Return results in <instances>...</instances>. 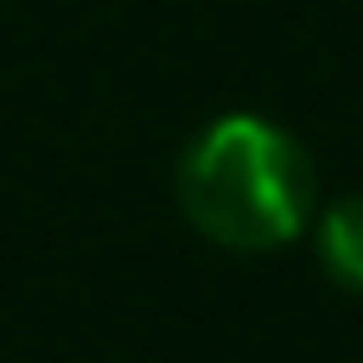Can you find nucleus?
<instances>
[{"label": "nucleus", "instance_id": "obj_1", "mask_svg": "<svg viewBox=\"0 0 363 363\" xmlns=\"http://www.w3.org/2000/svg\"><path fill=\"white\" fill-rule=\"evenodd\" d=\"M313 204L319 179L306 147L268 115H217L179 160L185 223L230 255L287 249L313 223Z\"/></svg>", "mask_w": 363, "mask_h": 363}, {"label": "nucleus", "instance_id": "obj_2", "mask_svg": "<svg viewBox=\"0 0 363 363\" xmlns=\"http://www.w3.org/2000/svg\"><path fill=\"white\" fill-rule=\"evenodd\" d=\"M319 262L338 287L363 294V198H338L319 217Z\"/></svg>", "mask_w": 363, "mask_h": 363}]
</instances>
